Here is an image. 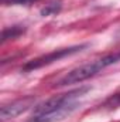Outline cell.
Wrapping results in <instances>:
<instances>
[{"label": "cell", "mask_w": 120, "mask_h": 122, "mask_svg": "<svg viewBox=\"0 0 120 122\" xmlns=\"http://www.w3.org/2000/svg\"><path fill=\"white\" fill-rule=\"evenodd\" d=\"M106 105H109L110 108H116L117 105H120V94H116L112 98H109V101L106 102Z\"/></svg>", "instance_id": "7"}, {"label": "cell", "mask_w": 120, "mask_h": 122, "mask_svg": "<svg viewBox=\"0 0 120 122\" xmlns=\"http://www.w3.org/2000/svg\"><path fill=\"white\" fill-rule=\"evenodd\" d=\"M20 33H23V29L18 27V26H14V27H11V29H6V30L3 31V41H6V40H9V38H14V37H17Z\"/></svg>", "instance_id": "5"}, {"label": "cell", "mask_w": 120, "mask_h": 122, "mask_svg": "<svg viewBox=\"0 0 120 122\" xmlns=\"http://www.w3.org/2000/svg\"><path fill=\"white\" fill-rule=\"evenodd\" d=\"M34 104V98L32 97H27L24 99H18V101H14L9 105H3L1 107V119L3 121H7L10 118H14L17 115H20L21 112L27 111L30 107H32Z\"/></svg>", "instance_id": "4"}, {"label": "cell", "mask_w": 120, "mask_h": 122, "mask_svg": "<svg viewBox=\"0 0 120 122\" xmlns=\"http://www.w3.org/2000/svg\"><path fill=\"white\" fill-rule=\"evenodd\" d=\"M86 47V44H81V46H74V47H68V48H60V50H54L48 54H44L35 60L28 61L26 65H24V71H31V70H37V68H41L44 65H48V64H52L54 61H58L64 57H68V56H72L78 51H82L83 48Z\"/></svg>", "instance_id": "3"}, {"label": "cell", "mask_w": 120, "mask_h": 122, "mask_svg": "<svg viewBox=\"0 0 120 122\" xmlns=\"http://www.w3.org/2000/svg\"><path fill=\"white\" fill-rule=\"evenodd\" d=\"M117 61H120V51L113 53V54H107L102 58H97V60L92 61V62L83 64V65L69 71L68 74H65L62 78H60L55 82V85L57 87H65V85L82 82V81L88 80L90 77H95L96 74H99L100 71H103L105 68H107L109 65H112Z\"/></svg>", "instance_id": "2"}, {"label": "cell", "mask_w": 120, "mask_h": 122, "mask_svg": "<svg viewBox=\"0 0 120 122\" xmlns=\"http://www.w3.org/2000/svg\"><path fill=\"white\" fill-rule=\"evenodd\" d=\"M61 4L60 1H54V3H50L45 9H42V11H41V14L42 16H50V14H54V13H57L58 10H60Z\"/></svg>", "instance_id": "6"}, {"label": "cell", "mask_w": 120, "mask_h": 122, "mask_svg": "<svg viewBox=\"0 0 120 122\" xmlns=\"http://www.w3.org/2000/svg\"><path fill=\"white\" fill-rule=\"evenodd\" d=\"M4 1L6 3H10V4H24V6H27V4L35 3L38 0H4Z\"/></svg>", "instance_id": "8"}, {"label": "cell", "mask_w": 120, "mask_h": 122, "mask_svg": "<svg viewBox=\"0 0 120 122\" xmlns=\"http://www.w3.org/2000/svg\"><path fill=\"white\" fill-rule=\"evenodd\" d=\"M88 91L79 88L75 91L52 97L34 108V114L27 122H58L69 115L78 105V98Z\"/></svg>", "instance_id": "1"}]
</instances>
